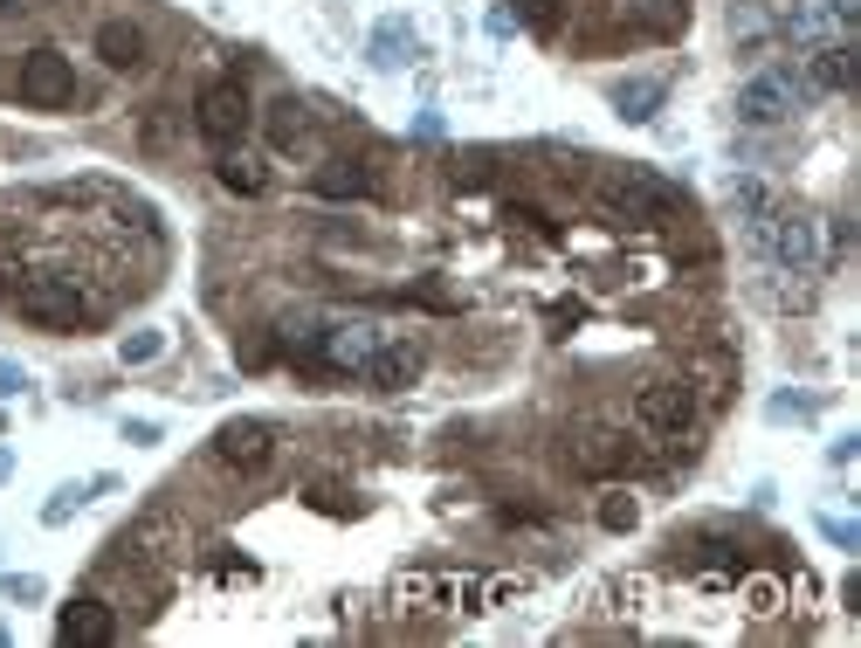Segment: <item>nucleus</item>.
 <instances>
[{"mask_svg":"<svg viewBox=\"0 0 861 648\" xmlns=\"http://www.w3.org/2000/svg\"><path fill=\"white\" fill-rule=\"evenodd\" d=\"M8 470H14V462H8V455H0V483H8Z\"/></svg>","mask_w":861,"mask_h":648,"instance_id":"39","label":"nucleus"},{"mask_svg":"<svg viewBox=\"0 0 861 648\" xmlns=\"http://www.w3.org/2000/svg\"><path fill=\"white\" fill-rule=\"evenodd\" d=\"M98 55H104V70H139L145 63V55H152V35H145V28L139 21H104L98 28Z\"/></svg>","mask_w":861,"mask_h":648,"instance_id":"16","label":"nucleus"},{"mask_svg":"<svg viewBox=\"0 0 861 648\" xmlns=\"http://www.w3.org/2000/svg\"><path fill=\"white\" fill-rule=\"evenodd\" d=\"M0 641H8V628H0Z\"/></svg>","mask_w":861,"mask_h":648,"instance_id":"42","label":"nucleus"},{"mask_svg":"<svg viewBox=\"0 0 861 648\" xmlns=\"http://www.w3.org/2000/svg\"><path fill=\"white\" fill-rule=\"evenodd\" d=\"M276 346L290 352V359H304V366H310V359H317V346H325V325H317L310 311H290V318L276 325Z\"/></svg>","mask_w":861,"mask_h":648,"instance_id":"19","label":"nucleus"},{"mask_svg":"<svg viewBox=\"0 0 861 648\" xmlns=\"http://www.w3.org/2000/svg\"><path fill=\"white\" fill-rule=\"evenodd\" d=\"M758 241H765V256H772L786 276H813L820 269V222L800 207H779V214H758Z\"/></svg>","mask_w":861,"mask_h":648,"instance_id":"4","label":"nucleus"},{"mask_svg":"<svg viewBox=\"0 0 861 648\" xmlns=\"http://www.w3.org/2000/svg\"><path fill=\"white\" fill-rule=\"evenodd\" d=\"M276 442H283V428L269 414H235V421L214 428V462L255 476V470H269V462H276Z\"/></svg>","mask_w":861,"mask_h":648,"instance_id":"6","label":"nucleus"},{"mask_svg":"<svg viewBox=\"0 0 861 648\" xmlns=\"http://www.w3.org/2000/svg\"><path fill=\"white\" fill-rule=\"evenodd\" d=\"M820 8H827V14H834L841 28H854V21H861V0H820Z\"/></svg>","mask_w":861,"mask_h":648,"instance_id":"36","label":"nucleus"},{"mask_svg":"<svg viewBox=\"0 0 861 648\" xmlns=\"http://www.w3.org/2000/svg\"><path fill=\"white\" fill-rule=\"evenodd\" d=\"M593 207L607 214L614 228H655L662 214H676V187L642 173V166H614V173L593 179Z\"/></svg>","mask_w":861,"mask_h":648,"instance_id":"1","label":"nucleus"},{"mask_svg":"<svg viewBox=\"0 0 861 648\" xmlns=\"http://www.w3.org/2000/svg\"><path fill=\"white\" fill-rule=\"evenodd\" d=\"M421 366H428V352L413 346V338H379L372 359H366V387H379V393H407L413 380H421Z\"/></svg>","mask_w":861,"mask_h":648,"instance_id":"11","label":"nucleus"},{"mask_svg":"<svg viewBox=\"0 0 861 648\" xmlns=\"http://www.w3.org/2000/svg\"><path fill=\"white\" fill-rule=\"evenodd\" d=\"M565 462L580 476H627L634 462H642V449H634L627 435H614V428H580V435L565 442Z\"/></svg>","mask_w":861,"mask_h":648,"instance_id":"9","label":"nucleus"},{"mask_svg":"<svg viewBox=\"0 0 861 648\" xmlns=\"http://www.w3.org/2000/svg\"><path fill=\"white\" fill-rule=\"evenodd\" d=\"M379 187V173L366 166V160H352V152H338V160H325L310 173V194L317 200H366Z\"/></svg>","mask_w":861,"mask_h":648,"instance_id":"13","label":"nucleus"},{"mask_svg":"<svg viewBox=\"0 0 861 648\" xmlns=\"http://www.w3.org/2000/svg\"><path fill=\"white\" fill-rule=\"evenodd\" d=\"M14 90H21V104H35V111H62V104H76V63L62 49H28Z\"/></svg>","mask_w":861,"mask_h":648,"instance_id":"7","label":"nucleus"},{"mask_svg":"<svg viewBox=\"0 0 861 648\" xmlns=\"http://www.w3.org/2000/svg\"><path fill=\"white\" fill-rule=\"evenodd\" d=\"M800 104H807V76L792 70V63H772V70L745 76V90H738V125H758V132L792 125Z\"/></svg>","mask_w":861,"mask_h":648,"instance_id":"3","label":"nucleus"},{"mask_svg":"<svg viewBox=\"0 0 861 648\" xmlns=\"http://www.w3.org/2000/svg\"><path fill=\"white\" fill-rule=\"evenodd\" d=\"M194 125H201V138L207 145H242V132L255 125V104H248V90H242V76H214L207 90H201V104H194Z\"/></svg>","mask_w":861,"mask_h":648,"instance_id":"5","label":"nucleus"},{"mask_svg":"<svg viewBox=\"0 0 861 648\" xmlns=\"http://www.w3.org/2000/svg\"><path fill=\"white\" fill-rule=\"evenodd\" d=\"M263 138H269V152H310V111H304V97H269V111H263Z\"/></svg>","mask_w":861,"mask_h":648,"instance_id":"14","label":"nucleus"},{"mask_svg":"<svg viewBox=\"0 0 861 648\" xmlns=\"http://www.w3.org/2000/svg\"><path fill=\"white\" fill-rule=\"evenodd\" d=\"M214 179H221V187H228V194H263V187H269V173L255 166L248 152H235V145H228V152H221V160H214Z\"/></svg>","mask_w":861,"mask_h":648,"instance_id":"20","label":"nucleus"},{"mask_svg":"<svg viewBox=\"0 0 861 648\" xmlns=\"http://www.w3.org/2000/svg\"><path fill=\"white\" fill-rule=\"evenodd\" d=\"M124 442H132V449H152V442H158V421H124Z\"/></svg>","mask_w":861,"mask_h":648,"instance_id":"35","label":"nucleus"},{"mask_svg":"<svg viewBox=\"0 0 861 648\" xmlns=\"http://www.w3.org/2000/svg\"><path fill=\"white\" fill-rule=\"evenodd\" d=\"M772 421H813V400H800V393H779V400H772Z\"/></svg>","mask_w":861,"mask_h":648,"instance_id":"33","label":"nucleus"},{"mask_svg":"<svg viewBox=\"0 0 861 648\" xmlns=\"http://www.w3.org/2000/svg\"><path fill=\"white\" fill-rule=\"evenodd\" d=\"M372 346H379V325H366V318H338V325H325L317 366H331V373H366Z\"/></svg>","mask_w":861,"mask_h":648,"instance_id":"12","label":"nucleus"},{"mask_svg":"<svg viewBox=\"0 0 861 648\" xmlns=\"http://www.w3.org/2000/svg\"><path fill=\"white\" fill-rule=\"evenodd\" d=\"M786 35H792V42H800V49L813 55V49H827V42H848L854 28H841L834 14L820 8V0H792V8H786Z\"/></svg>","mask_w":861,"mask_h":648,"instance_id":"15","label":"nucleus"},{"mask_svg":"<svg viewBox=\"0 0 861 648\" xmlns=\"http://www.w3.org/2000/svg\"><path fill=\"white\" fill-rule=\"evenodd\" d=\"M8 8H14V0H0V14H8Z\"/></svg>","mask_w":861,"mask_h":648,"instance_id":"40","label":"nucleus"},{"mask_svg":"<svg viewBox=\"0 0 861 648\" xmlns=\"http://www.w3.org/2000/svg\"><path fill=\"white\" fill-rule=\"evenodd\" d=\"M455 179H462V187H483V179H490V152H462V160H455Z\"/></svg>","mask_w":861,"mask_h":648,"instance_id":"30","label":"nucleus"},{"mask_svg":"<svg viewBox=\"0 0 861 648\" xmlns=\"http://www.w3.org/2000/svg\"><path fill=\"white\" fill-rule=\"evenodd\" d=\"M55 641H70V648H104V641H117V607L98 600V594L70 600V607L55 614Z\"/></svg>","mask_w":861,"mask_h":648,"instance_id":"10","label":"nucleus"},{"mask_svg":"<svg viewBox=\"0 0 861 648\" xmlns=\"http://www.w3.org/2000/svg\"><path fill=\"white\" fill-rule=\"evenodd\" d=\"M14 311L28 325H42V331H76L98 318V297H90L76 276H28V284L14 290Z\"/></svg>","mask_w":861,"mask_h":648,"instance_id":"2","label":"nucleus"},{"mask_svg":"<svg viewBox=\"0 0 861 648\" xmlns=\"http://www.w3.org/2000/svg\"><path fill=\"white\" fill-rule=\"evenodd\" d=\"M676 552L689 566H745V545H730V538H676Z\"/></svg>","mask_w":861,"mask_h":648,"instance_id":"21","label":"nucleus"},{"mask_svg":"<svg viewBox=\"0 0 861 648\" xmlns=\"http://www.w3.org/2000/svg\"><path fill=\"white\" fill-rule=\"evenodd\" d=\"M158 352H166V331H152V325H145V331H124V346H117L124 366H152Z\"/></svg>","mask_w":861,"mask_h":648,"instance_id":"23","label":"nucleus"},{"mask_svg":"<svg viewBox=\"0 0 861 648\" xmlns=\"http://www.w3.org/2000/svg\"><path fill=\"white\" fill-rule=\"evenodd\" d=\"M0 594H8V600H42L49 586H42L35 573H8V579H0Z\"/></svg>","mask_w":861,"mask_h":648,"instance_id":"29","label":"nucleus"},{"mask_svg":"<svg viewBox=\"0 0 861 648\" xmlns=\"http://www.w3.org/2000/svg\"><path fill=\"white\" fill-rule=\"evenodd\" d=\"M0 428H8V414H0Z\"/></svg>","mask_w":861,"mask_h":648,"instance_id":"41","label":"nucleus"},{"mask_svg":"<svg viewBox=\"0 0 861 648\" xmlns=\"http://www.w3.org/2000/svg\"><path fill=\"white\" fill-rule=\"evenodd\" d=\"M662 97H668L662 76H627V83H614V111L627 117V125H648V117L662 111Z\"/></svg>","mask_w":861,"mask_h":648,"instance_id":"17","label":"nucleus"},{"mask_svg":"<svg viewBox=\"0 0 861 648\" xmlns=\"http://www.w3.org/2000/svg\"><path fill=\"white\" fill-rule=\"evenodd\" d=\"M779 600H786L779 579H745V607H751V614H779Z\"/></svg>","mask_w":861,"mask_h":648,"instance_id":"27","label":"nucleus"},{"mask_svg":"<svg viewBox=\"0 0 861 648\" xmlns=\"http://www.w3.org/2000/svg\"><path fill=\"white\" fill-rule=\"evenodd\" d=\"M807 83L813 90H848L854 83V42H827L807 55Z\"/></svg>","mask_w":861,"mask_h":648,"instance_id":"18","label":"nucleus"},{"mask_svg":"<svg viewBox=\"0 0 861 648\" xmlns=\"http://www.w3.org/2000/svg\"><path fill=\"white\" fill-rule=\"evenodd\" d=\"M83 504H90V483H62L55 497L42 504V524H70V517H76Z\"/></svg>","mask_w":861,"mask_h":648,"instance_id":"24","label":"nucleus"},{"mask_svg":"<svg viewBox=\"0 0 861 648\" xmlns=\"http://www.w3.org/2000/svg\"><path fill=\"white\" fill-rule=\"evenodd\" d=\"M242 366H248V373H263V366L276 359V338H242V352H235Z\"/></svg>","mask_w":861,"mask_h":648,"instance_id":"31","label":"nucleus"},{"mask_svg":"<svg viewBox=\"0 0 861 648\" xmlns=\"http://www.w3.org/2000/svg\"><path fill=\"white\" fill-rule=\"evenodd\" d=\"M517 14L537 21V28H552V21H558V0H517Z\"/></svg>","mask_w":861,"mask_h":648,"instance_id":"34","label":"nucleus"},{"mask_svg":"<svg viewBox=\"0 0 861 648\" xmlns=\"http://www.w3.org/2000/svg\"><path fill=\"white\" fill-rule=\"evenodd\" d=\"M627 14H642V21H655V28H668V21H676L683 8H676V0H627Z\"/></svg>","mask_w":861,"mask_h":648,"instance_id":"32","label":"nucleus"},{"mask_svg":"<svg viewBox=\"0 0 861 648\" xmlns=\"http://www.w3.org/2000/svg\"><path fill=\"white\" fill-rule=\"evenodd\" d=\"M28 387V373H21V366H0V400H14Z\"/></svg>","mask_w":861,"mask_h":648,"instance_id":"38","label":"nucleus"},{"mask_svg":"<svg viewBox=\"0 0 861 648\" xmlns=\"http://www.w3.org/2000/svg\"><path fill=\"white\" fill-rule=\"evenodd\" d=\"M400 49H407V28L387 21V28L372 35V63H379V70H400Z\"/></svg>","mask_w":861,"mask_h":648,"instance_id":"26","label":"nucleus"},{"mask_svg":"<svg viewBox=\"0 0 861 648\" xmlns=\"http://www.w3.org/2000/svg\"><path fill=\"white\" fill-rule=\"evenodd\" d=\"M730 35H738V42H765V35H772V14L751 8V0H730Z\"/></svg>","mask_w":861,"mask_h":648,"instance_id":"22","label":"nucleus"},{"mask_svg":"<svg viewBox=\"0 0 861 648\" xmlns=\"http://www.w3.org/2000/svg\"><path fill=\"white\" fill-rule=\"evenodd\" d=\"M730 200H738L745 214H772V200H765V187H758V179H730Z\"/></svg>","mask_w":861,"mask_h":648,"instance_id":"28","label":"nucleus"},{"mask_svg":"<svg viewBox=\"0 0 861 648\" xmlns=\"http://www.w3.org/2000/svg\"><path fill=\"white\" fill-rule=\"evenodd\" d=\"M634 421H642L648 435H689V428H696V387L689 380L634 387Z\"/></svg>","mask_w":861,"mask_h":648,"instance_id":"8","label":"nucleus"},{"mask_svg":"<svg viewBox=\"0 0 861 648\" xmlns=\"http://www.w3.org/2000/svg\"><path fill=\"white\" fill-rule=\"evenodd\" d=\"M599 524H607V532H634V524H642V504H634L627 490H614V497L599 504Z\"/></svg>","mask_w":861,"mask_h":648,"instance_id":"25","label":"nucleus"},{"mask_svg":"<svg viewBox=\"0 0 861 648\" xmlns=\"http://www.w3.org/2000/svg\"><path fill=\"white\" fill-rule=\"evenodd\" d=\"M820 532H827V538H834V545H861V532H854V524H841V517H827V524H820Z\"/></svg>","mask_w":861,"mask_h":648,"instance_id":"37","label":"nucleus"}]
</instances>
